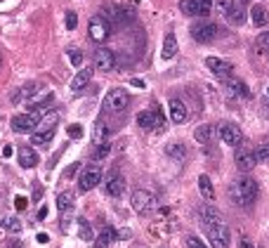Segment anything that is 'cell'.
Returning <instances> with one entry per match:
<instances>
[{"instance_id": "35", "label": "cell", "mask_w": 269, "mask_h": 248, "mask_svg": "<svg viewBox=\"0 0 269 248\" xmlns=\"http://www.w3.org/2000/svg\"><path fill=\"white\" fill-rule=\"evenodd\" d=\"M52 140H54V130L52 132H33V144L45 147V144H50Z\"/></svg>"}, {"instance_id": "37", "label": "cell", "mask_w": 269, "mask_h": 248, "mask_svg": "<svg viewBox=\"0 0 269 248\" xmlns=\"http://www.w3.org/2000/svg\"><path fill=\"white\" fill-rule=\"evenodd\" d=\"M255 159L257 163H269V144H260L255 149Z\"/></svg>"}, {"instance_id": "7", "label": "cell", "mask_w": 269, "mask_h": 248, "mask_svg": "<svg viewBox=\"0 0 269 248\" xmlns=\"http://www.w3.org/2000/svg\"><path fill=\"white\" fill-rule=\"evenodd\" d=\"M40 121V116H38L36 111H31V114H19L12 118V130L19 132V135H26V132H36V125Z\"/></svg>"}, {"instance_id": "22", "label": "cell", "mask_w": 269, "mask_h": 248, "mask_svg": "<svg viewBox=\"0 0 269 248\" xmlns=\"http://www.w3.org/2000/svg\"><path fill=\"white\" fill-rule=\"evenodd\" d=\"M57 123H59V114L52 111V114H47L45 118H40L36 125V132H52L57 130Z\"/></svg>"}, {"instance_id": "48", "label": "cell", "mask_w": 269, "mask_h": 248, "mask_svg": "<svg viewBox=\"0 0 269 248\" xmlns=\"http://www.w3.org/2000/svg\"><path fill=\"white\" fill-rule=\"evenodd\" d=\"M132 85H135V88H144V81H140V78H132Z\"/></svg>"}, {"instance_id": "45", "label": "cell", "mask_w": 269, "mask_h": 248, "mask_svg": "<svg viewBox=\"0 0 269 248\" xmlns=\"http://www.w3.org/2000/svg\"><path fill=\"white\" fill-rule=\"evenodd\" d=\"M15 208H17V211H24V208H26V196H17V198H15Z\"/></svg>"}, {"instance_id": "33", "label": "cell", "mask_w": 269, "mask_h": 248, "mask_svg": "<svg viewBox=\"0 0 269 248\" xmlns=\"http://www.w3.org/2000/svg\"><path fill=\"white\" fill-rule=\"evenodd\" d=\"M78 231H80V239H83V241H95L92 230H90V222L85 220V217H80V220H78Z\"/></svg>"}, {"instance_id": "11", "label": "cell", "mask_w": 269, "mask_h": 248, "mask_svg": "<svg viewBox=\"0 0 269 248\" xmlns=\"http://www.w3.org/2000/svg\"><path fill=\"white\" fill-rule=\"evenodd\" d=\"M217 132H220L222 142H224V144H229V147H241V144H243V132H241V128H238V125L220 123Z\"/></svg>"}, {"instance_id": "49", "label": "cell", "mask_w": 269, "mask_h": 248, "mask_svg": "<svg viewBox=\"0 0 269 248\" xmlns=\"http://www.w3.org/2000/svg\"><path fill=\"white\" fill-rule=\"evenodd\" d=\"M45 215H47V208H40V213H38V220H45Z\"/></svg>"}, {"instance_id": "8", "label": "cell", "mask_w": 269, "mask_h": 248, "mask_svg": "<svg viewBox=\"0 0 269 248\" xmlns=\"http://www.w3.org/2000/svg\"><path fill=\"white\" fill-rule=\"evenodd\" d=\"M99 182H102V168H99L97 163H92V165H88V168L83 170V175L78 180V187H80V192H90V189H95Z\"/></svg>"}, {"instance_id": "18", "label": "cell", "mask_w": 269, "mask_h": 248, "mask_svg": "<svg viewBox=\"0 0 269 248\" xmlns=\"http://www.w3.org/2000/svg\"><path fill=\"white\" fill-rule=\"evenodd\" d=\"M17 156H19V163H21V168H33V165L38 163V154H36V149H31L29 144L19 147Z\"/></svg>"}, {"instance_id": "2", "label": "cell", "mask_w": 269, "mask_h": 248, "mask_svg": "<svg viewBox=\"0 0 269 248\" xmlns=\"http://www.w3.org/2000/svg\"><path fill=\"white\" fill-rule=\"evenodd\" d=\"M127 104H130V95H127L126 88L109 90V95L104 97V111L107 114H121L127 109Z\"/></svg>"}, {"instance_id": "51", "label": "cell", "mask_w": 269, "mask_h": 248, "mask_svg": "<svg viewBox=\"0 0 269 248\" xmlns=\"http://www.w3.org/2000/svg\"><path fill=\"white\" fill-rule=\"evenodd\" d=\"M241 248H253V246L248 244V239H241Z\"/></svg>"}, {"instance_id": "27", "label": "cell", "mask_w": 269, "mask_h": 248, "mask_svg": "<svg viewBox=\"0 0 269 248\" xmlns=\"http://www.w3.org/2000/svg\"><path fill=\"white\" fill-rule=\"evenodd\" d=\"M92 140H95V144H102V142L109 140V128H107V123H104L102 118L95 123V130H92Z\"/></svg>"}, {"instance_id": "24", "label": "cell", "mask_w": 269, "mask_h": 248, "mask_svg": "<svg viewBox=\"0 0 269 248\" xmlns=\"http://www.w3.org/2000/svg\"><path fill=\"white\" fill-rule=\"evenodd\" d=\"M198 189H201V194H203L206 201H213V198H215V187H213V182H210L208 175L198 177Z\"/></svg>"}, {"instance_id": "9", "label": "cell", "mask_w": 269, "mask_h": 248, "mask_svg": "<svg viewBox=\"0 0 269 248\" xmlns=\"http://www.w3.org/2000/svg\"><path fill=\"white\" fill-rule=\"evenodd\" d=\"M217 29L213 21H198L191 26V38L198 40V43H210V40H215L217 38Z\"/></svg>"}, {"instance_id": "12", "label": "cell", "mask_w": 269, "mask_h": 248, "mask_svg": "<svg viewBox=\"0 0 269 248\" xmlns=\"http://www.w3.org/2000/svg\"><path fill=\"white\" fill-rule=\"evenodd\" d=\"M95 69L99 71H113L116 69V54L109 48H99L95 52Z\"/></svg>"}, {"instance_id": "30", "label": "cell", "mask_w": 269, "mask_h": 248, "mask_svg": "<svg viewBox=\"0 0 269 248\" xmlns=\"http://www.w3.org/2000/svg\"><path fill=\"white\" fill-rule=\"evenodd\" d=\"M179 10H182V15L194 17L198 15V0H179Z\"/></svg>"}, {"instance_id": "50", "label": "cell", "mask_w": 269, "mask_h": 248, "mask_svg": "<svg viewBox=\"0 0 269 248\" xmlns=\"http://www.w3.org/2000/svg\"><path fill=\"white\" fill-rule=\"evenodd\" d=\"M10 248H26V246H24L21 241H12V244H10Z\"/></svg>"}, {"instance_id": "40", "label": "cell", "mask_w": 269, "mask_h": 248, "mask_svg": "<svg viewBox=\"0 0 269 248\" xmlns=\"http://www.w3.org/2000/svg\"><path fill=\"white\" fill-rule=\"evenodd\" d=\"M5 230L12 231V234H19V231H21V222H19L17 217H7V220H5Z\"/></svg>"}, {"instance_id": "20", "label": "cell", "mask_w": 269, "mask_h": 248, "mask_svg": "<svg viewBox=\"0 0 269 248\" xmlns=\"http://www.w3.org/2000/svg\"><path fill=\"white\" fill-rule=\"evenodd\" d=\"M224 83H227V88H229L232 95L243 97V99H251V90H248V85H246L243 81H238V78H227Z\"/></svg>"}, {"instance_id": "34", "label": "cell", "mask_w": 269, "mask_h": 248, "mask_svg": "<svg viewBox=\"0 0 269 248\" xmlns=\"http://www.w3.org/2000/svg\"><path fill=\"white\" fill-rule=\"evenodd\" d=\"M109 151H111V144H109V140L107 142H102V144H97V149H95V161H102V159H107L109 156Z\"/></svg>"}, {"instance_id": "17", "label": "cell", "mask_w": 269, "mask_h": 248, "mask_svg": "<svg viewBox=\"0 0 269 248\" xmlns=\"http://www.w3.org/2000/svg\"><path fill=\"white\" fill-rule=\"evenodd\" d=\"M198 215H201V222H203V227H213V225H220V222H224V220H222V213L215 211L213 206H203V208L198 211Z\"/></svg>"}, {"instance_id": "53", "label": "cell", "mask_w": 269, "mask_h": 248, "mask_svg": "<svg viewBox=\"0 0 269 248\" xmlns=\"http://www.w3.org/2000/svg\"><path fill=\"white\" fill-rule=\"evenodd\" d=\"M267 99H269V88H267Z\"/></svg>"}, {"instance_id": "21", "label": "cell", "mask_w": 269, "mask_h": 248, "mask_svg": "<svg viewBox=\"0 0 269 248\" xmlns=\"http://www.w3.org/2000/svg\"><path fill=\"white\" fill-rule=\"evenodd\" d=\"M116 239H118V231L113 230V227H104V230L99 231V236L95 239V248H109Z\"/></svg>"}, {"instance_id": "3", "label": "cell", "mask_w": 269, "mask_h": 248, "mask_svg": "<svg viewBox=\"0 0 269 248\" xmlns=\"http://www.w3.org/2000/svg\"><path fill=\"white\" fill-rule=\"evenodd\" d=\"M206 234H208L213 248H229V244H232V231H229V227L224 222L213 225V227H206Z\"/></svg>"}, {"instance_id": "46", "label": "cell", "mask_w": 269, "mask_h": 248, "mask_svg": "<svg viewBox=\"0 0 269 248\" xmlns=\"http://www.w3.org/2000/svg\"><path fill=\"white\" fill-rule=\"evenodd\" d=\"M12 154H15V151H12V147H5V149H2V156H5V159H10Z\"/></svg>"}, {"instance_id": "6", "label": "cell", "mask_w": 269, "mask_h": 248, "mask_svg": "<svg viewBox=\"0 0 269 248\" xmlns=\"http://www.w3.org/2000/svg\"><path fill=\"white\" fill-rule=\"evenodd\" d=\"M88 31H90V40H95V43H104L109 35H111V24H109L102 15H97V17L90 19Z\"/></svg>"}, {"instance_id": "32", "label": "cell", "mask_w": 269, "mask_h": 248, "mask_svg": "<svg viewBox=\"0 0 269 248\" xmlns=\"http://www.w3.org/2000/svg\"><path fill=\"white\" fill-rule=\"evenodd\" d=\"M165 151H168V156H173V159H177V161H182L184 156H187V149H184V144H179V142L168 144V147H165Z\"/></svg>"}, {"instance_id": "42", "label": "cell", "mask_w": 269, "mask_h": 248, "mask_svg": "<svg viewBox=\"0 0 269 248\" xmlns=\"http://www.w3.org/2000/svg\"><path fill=\"white\" fill-rule=\"evenodd\" d=\"M187 248H208L198 236H187Z\"/></svg>"}, {"instance_id": "31", "label": "cell", "mask_w": 269, "mask_h": 248, "mask_svg": "<svg viewBox=\"0 0 269 248\" xmlns=\"http://www.w3.org/2000/svg\"><path fill=\"white\" fill-rule=\"evenodd\" d=\"M71 206H73V194L71 192H62V194L57 196V208H59L62 213H66Z\"/></svg>"}, {"instance_id": "13", "label": "cell", "mask_w": 269, "mask_h": 248, "mask_svg": "<svg viewBox=\"0 0 269 248\" xmlns=\"http://www.w3.org/2000/svg\"><path fill=\"white\" fill-rule=\"evenodd\" d=\"M206 66L213 71L217 78H222V81L232 78V73H234L232 64H229V62H224V59H217V57H208V59H206Z\"/></svg>"}, {"instance_id": "52", "label": "cell", "mask_w": 269, "mask_h": 248, "mask_svg": "<svg viewBox=\"0 0 269 248\" xmlns=\"http://www.w3.org/2000/svg\"><path fill=\"white\" fill-rule=\"evenodd\" d=\"M0 66H2V52H0Z\"/></svg>"}, {"instance_id": "29", "label": "cell", "mask_w": 269, "mask_h": 248, "mask_svg": "<svg viewBox=\"0 0 269 248\" xmlns=\"http://www.w3.org/2000/svg\"><path fill=\"white\" fill-rule=\"evenodd\" d=\"M251 21H253V26H265L267 24V10L262 5H255L251 10Z\"/></svg>"}, {"instance_id": "10", "label": "cell", "mask_w": 269, "mask_h": 248, "mask_svg": "<svg viewBox=\"0 0 269 248\" xmlns=\"http://www.w3.org/2000/svg\"><path fill=\"white\" fill-rule=\"evenodd\" d=\"M163 123H165V118H163V114L158 109H154V111H140L137 114V125L144 128V130H161Z\"/></svg>"}, {"instance_id": "23", "label": "cell", "mask_w": 269, "mask_h": 248, "mask_svg": "<svg viewBox=\"0 0 269 248\" xmlns=\"http://www.w3.org/2000/svg\"><path fill=\"white\" fill-rule=\"evenodd\" d=\"M38 85H33V83H29V85H24V88L19 90V92H15L10 99L15 102V104H19V102H26V99H31V97H36L38 95Z\"/></svg>"}, {"instance_id": "16", "label": "cell", "mask_w": 269, "mask_h": 248, "mask_svg": "<svg viewBox=\"0 0 269 248\" xmlns=\"http://www.w3.org/2000/svg\"><path fill=\"white\" fill-rule=\"evenodd\" d=\"M168 109H170V121H173V123H184V121H187V116H189V111H187L184 102L177 99V97H173V99H170Z\"/></svg>"}, {"instance_id": "41", "label": "cell", "mask_w": 269, "mask_h": 248, "mask_svg": "<svg viewBox=\"0 0 269 248\" xmlns=\"http://www.w3.org/2000/svg\"><path fill=\"white\" fill-rule=\"evenodd\" d=\"M69 62H71L73 66H80V62H83V52H80V50H76V48L69 50Z\"/></svg>"}, {"instance_id": "5", "label": "cell", "mask_w": 269, "mask_h": 248, "mask_svg": "<svg viewBox=\"0 0 269 248\" xmlns=\"http://www.w3.org/2000/svg\"><path fill=\"white\" fill-rule=\"evenodd\" d=\"M132 208L140 215H149L151 211H156V196L149 194L146 189H135L132 192Z\"/></svg>"}, {"instance_id": "25", "label": "cell", "mask_w": 269, "mask_h": 248, "mask_svg": "<svg viewBox=\"0 0 269 248\" xmlns=\"http://www.w3.org/2000/svg\"><path fill=\"white\" fill-rule=\"evenodd\" d=\"M163 59H173L175 54H177V38L173 33L165 35V40H163Z\"/></svg>"}, {"instance_id": "38", "label": "cell", "mask_w": 269, "mask_h": 248, "mask_svg": "<svg viewBox=\"0 0 269 248\" xmlns=\"http://www.w3.org/2000/svg\"><path fill=\"white\" fill-rule=\"evenodd\" d=\"M232 7H234V0H215V12H220V15H227Z\"/></svg>"}, {"instance_id": "47", "label": "cell", "mask_w": 269, "mask_h": 248, "mask_svg": "<svg viewBox=\"0 0 269 248\" xmlns=\"http://www.w3.org/2000/svg\"><path fill=\"white\" fill-rule=\"evenodd\" d=\"M38 241H40V244H47L50 236H47V234H38Z\"/></svg>"}, {"instance_id": "14", "label": "cell", "mask_w": 269, "mask_h": 248, "mask_svg": "<svg viewBox=\"0 0 269 248\" xmlns=\"http://www.w3.org/2000/svg\"><path fill=\"white\" fill-rule=\"evenodd\" d=\"M104 189H107L109 196H113V198H118V196L123 194V189H126V177L121 175L118 170H113V173H109L107 182H104Z\"/></svg>"}, {"instance_id": "1", "label": "cell", "mask_w": 269, "mask_h": 248, "mask_svg": "<svg viewBox=\"0 0 269 248\" xmlns=\"http://www.w3.org/2000/svg\"><path fill=\"white\" fill-rule=\"evenodd\" d=\"M229 194H232L236 206L246 208V206H251L253 201L257 198V182L248 175L236 177V180L232 182V187H229Z\"/></svg>"}, {"instance_id": "44", "label": "cell", "mask_w": 269, "mask_h": 248, "mask_svg": "<svg viewBox=\"0 0 269 248\" xmlns=\"http://www.w3.org/2000/svg\"><path fill=\"white\" fill-rule=\"evenodd\" d=\"M76 24H78L76 12H66V29H69V31H73V29H76Z\"/></svg>"}, {"instance_id": "19", "label": "cell", "mask_w": 269, "mask_h": 248, "mask_svg": "<svg viewBox=\"0 0 269 248\" xmlns=\"http://www.w3.org/2000/svg\"><path fill=\"white\" fill-rule=\"evenodd\" d=\"M90 81H92V71H90V69H80L76 76H73L71 90H73V92H83V90L88 88Z\"/></svg>"}, {"instance_id": "36", "label": "cell", "mask_w": 269, "mask_h": 248, "mask_svg": "<svg viewBox=\"0 0 269 248\" xmlns=\"http://www.w3.org/2000/svg\"><path fill=\"white\" fill-rule=\"evenodd\" d=\"M255 48L260 52H269V31H265V33H260L255 38Z\"/></svg>"}, {"instance_id": "4", "label": "cell", "mask_w": 269, "mask_h": 248, "mask_svg": "<svg viewBox=\"0 0 269 248\" xmlns=\"http://www.w3.org/2000/svg\"><path fill=\"white\" fill-rule=\"evenodd\" d=\"M102 17L111 24V29H118V26H126L127 21L132 19V15L127 10H123V7H118V5H104L102 7Z\"/></svg>"}, {"instance_id": "26", "label": "cell", "mask_w": 269, "mask_h": 248, "mask_svg": "<svg viewBox=\"0 0 269 248\" xmlns=\"http://www.w3.org/2000/svg\"><path fill=\"white\" fill-rule=\"evenodd\" d=\"M224 17L229 19V24H234V26H241L243 21H246V10L241 7V5H234L232 10L224 15Z\"/></svg>"}, {"instance_id": "15", "label": "cell", "mask_w": 269, "mask_h": 248, "mask_svg": "<svg viewBox=\"0 0 269 248\" xmlns=\"http://www.w3.org/2000/svg\"><path fill=\"white\" fill-rule=\"evenodd\" d=\"M255 165H257V159H255V151H253V149H238V151H236V168H238L241 173H251Z\"/></svg>"}, {"instance_id": "39", "label": "cell", "mask_w": 269, "mask_h": 248, "mask_svg": "<svg viewBox=\"0 0 269 248\" xmlns=\"http://www.w3.org/2000/svg\"><path fill=\"white\" fill-rule=\"evenodd\" d=\"M213 10V0H198V17H208Z\"/></svg>"}, {"instance_id": "43", "label": "cell", "mask_w": 269, "mask_h": 248, "mask_svg": "<svg viewBox=\"0 0 269 248\" xmlns=\"http://www.w3.org/2000/svg\"><path fill=\"white\" fill-rule=\"evenodd\" d=\"M66 132H69V137H76V140H78V137H83V128H80L78 123L69 125V130H66Z\"/></svg>"}, {"instance_id": "28", "label": "cell", "mask_w": 269, "mask_h": 248, "mask_svg": "<svg viewBox=\"0 0 269 248\" xmlns=\"http://www.w3.org/2000/svg\"><path fill=\"white\" fill-rule=\"evenodd\" d=\"M213 135H215L213 125H198L196 130H194V137H196V142H201V144H208V142L213 140Z\"/></svg>"}]
</instances>
